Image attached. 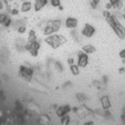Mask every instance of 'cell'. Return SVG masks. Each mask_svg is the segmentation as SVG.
<instances>
[{
    "mask_svg": "<svg viewBox=\"0 0 125 125\" xmlns=\"http://www.w3.org/2000/svg\"><path fill=\"white\" fill-rule=\"evenodd\" d=\"M118 1H120V0H109V3H111V4H112V6L114 7V5H115Z\"/></svg>",
    "mask_w": 125,
    "mask_h": 125,
    "instance_id": "1",
    "label": "cell"
}]
</instances>
